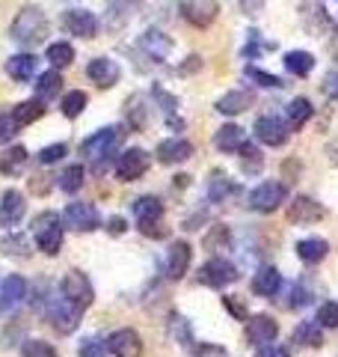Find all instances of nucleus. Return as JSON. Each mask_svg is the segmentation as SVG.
I'll list each match as a JSON object with an SVG mask.
<instances>
[{"label":"nucleus","instance_id":"obj_12","mask_svg":"<svg viewBox=\"0 0 338 357\" xmlns=\"http://www.w3.org/2000/svg\"><path fill=\"white\" fill-rule=\"evenodd\" d=\"M252 131L264 146H282L288 140V122H282L279 116H258Z\"/></svg>","mask_w":338,"mask_h":357},{"label":"nucleus","instance_id":"obj_53","mask_svg":"<svg viewBox=\"0 0 338 357\" xmlns=\"http://www.w3.org/2000/svg\"><path fill=\"white\" fill-rule=\"evenodd\" d=\"M125 229H128L125 218H110V220H107V232H110V236H122Z\"/></svg>","mask_w":338,"mask_h":357},{"label":"nucleus","instance_id":"obj_56","mask_svg":"<svg viewBox=\"0 0 338 357\" xmlns=\"http://www.w3.org/2000/svg\"><path fill=\"white\" fill-rule=\"evenodd\" d=\"M323 93H326V96H332V98H338V72H332V75H326Z\"/></svg>","mask_w":338,"mask_h":357},{"label":"nucleus","instance_id":"obj_3","mask_svg":"<svg viewBox=\"0 0 338 357\" xmlns=\"http://www.w3.org/2000/svg\"><path fill=\"white\" fill-rule=\"evenodd\" d=\"M60 292L72 307H77L81 312L92 307V301H95V289H92V283H89V277L83 271H69L65 274L63 283H60Z\"/></svg>","mask_w":338,"mask_h":357},{"label":"nucleus","instance_id":"obj_44","mask_svg":"<svg viewBox=\"0 0 338 357\" xmlns=\"http://www.w3.org/2000/svg\"><path fill=\"white\" fill-rule=\"evenodd\" d=\"M318 321L321 328H338V304L335 301H326V304L318 307Z\"/></svg>","mask_w":338,"mask_h":357},{"label":"nucleus","instance_id":"obj_23","mask_svg":"<svg viewBox=\"0 0 338 357\" xmlns=\"http://www.w3.org/2000/svg\"><path fill=\"white\" fill-rule=\"evenodd\" d=\"M6 75L18 84L30 81V77L36 75V57H33V54H15V57H9L6 60Z\"/></svg>","mask_w":338,"mask_h":357},{"label":"nucleus","instance_id":"obj_16","mask_svg":"<svg viewBox=\"0 0 338 357\" xmlns=\"http://www.w3.org/2000/svg\"><path fill=\"white\" fill-rule=\"evenodd\" d=\"M323 215H326V208L312 197H297L294 203L288 206L291 223H318V220H323Z\"/></svg>","mask_w":338,"mask_h":357},{"label":"nucleus","instance_id":"obj_25","mask_svg":"<svg viewBox=\"0 0 338 357\" xmlns=\"http://www.w3.org/2000/svg\"><path fill=\"white\" fill-rule=\"evenodd\" d=\"M326 253H330V244H326L323 238H303V241H297V256L306 265H318Z\"/></svg>","mask_w":338,"mask_h":357},{"label":"nucleus","instance_id":"obj_15","mask_svg":"<svg viewBox=\"0 0 338 357\" xmlns=\"http://www.w3.org/2000/svg\"><path fill=\"white\" fill-rule=\"evenodd\" d=\"M24 194L15 191V188H9V191L0 197V227H18L21 218H24Z\"/></svg>","mask_w":338,"mask_h":357},{"label":"nucleus","instance_id":"obj_9","mask_svg":"<svg viewBox=\"0 0 338 357\" xmlns=\"http://www.w3.org/2000/svg\"><path fill=\"white\" fill-rule=\"evenodd\" d=\"M107 349L113 357H143V337L134 328L113 331L107 337Z\"/></svg>","mask_w":338,"mask_h":357},{"label":"nucleus","instance_id":"obj_11","mask_svg":"<svg viewBox=\"0 0 338 357\" xmlns=\"http://www.w3.org/2000/svg\"><path fill=\"white\" fill-rule=\"evenodd\" d=\"M63 24L77 39H95V33H98V18L89 9H69L63 15Z\"/></svg>","mask_w":338,"mask_h":357},{"label":"nucleus","instance_id":"obj_20","mask_svg":"<svg viewBox=\"0 0 338 357\" xmlns=\"http://www.w3.org/2000/svg\"><path fill=\"white\" fill-rule=\"evenodd\" d=\"M279 286H282V274L276 271L273 265L258 268L255 277H252V292L261 295V298H273L279 292Z\"/></svg>","mask_w":338,"mask_h":357},{"label":"nucleus","instance_id":"obj_17","mask_svg":"<svg viewBox=\"0 0 338 357\" xmlns=\"http://www.w3.org/2000/svg\"><path fill=\"white\" fill-rule=\"evenodd\" d=\"M190 259H193V250H190L187 241H175L169 248V256H166V274L169 280H182L190 268Z\"/></svg>","mask_w":338,"mask_h":357},{"label":"nucleus","instance_id":"obj_1","mask_svg":"<svg viewBox=\"0 0 338 357\" xmlns=\"http://www.w3.org/2000/svg\"><path fill=\"white\" fill-rule=\"evenodd\" d=\"M125 140V128L122 126H110V128H101L98 134H92V137H86L81 143V152L86 155L89 161H95L92 173L101 176L104 173V167L110 164V155L116 152V146Z\"/></svg>","mask_w":338,"mask_h":357},{"label":"nucleus","instance_id":"obj_43","mask_svg":"<svg viewBox=\"0 0 338 357\" xmlns=\"http://www.w3.org/2000/svg\"><path fill=\"white\" fill-rule=\"evenodd\" d=\"M238 152L243 155V170H246V173H258V170H261V152H258L250 140H246Z\"/></svg>","mask_w":338,"mask_h":357},{"label":"nucleus","instance_id":"obj_36","mask_svg":"<svg viewBox=\"0 0 338 357\" xmlns=\"http://www.w3.org/2000/svg\"><path fill=\"white\" fill-rule=\"evenodd\" d=\"M60 86H63L60 69H51V72H45V75L36 77V96L39 98H54L56 93H60Z\"/></svg>","mask_w":338,"mask_h":357},{"label":"nucleus","instance_id":"obj_32","mask_svg":"<svg viewBox=\"0 0 338 357\" xmlns=\"http://www.w3.org/2000/svg\"><path fill=\"white\" fill-rule=\"evenodd\" d=\"M134 218H137V223H143V220H161L163 218V203L157 197H140L137 203H134Z\"/></svg>","mask_w":338,"mask_h":357},{"label":"nucleus","instance_id":"obj_47","mask_svg":"<svg viewBox=\"0 0 338 357\" xmlns=\"http://www.w3.org/2000/svg\"><path fill=\"white\" fill-rule=\"evenodd\" d=\"M137 227H140L143 236H149V238H166L169 236V227H163L161 220H143Z\"/></svg>","mask_w":338,"mask_h":357},{"label":"nucleus","instance_id":"obj_31","mask_svg":"<svg viewBox=\"0 0 338 357\" xmlns=\"http://www.w3.org/2000/svg\"><path fill=\"white\" fill-rule=\"evenodd\" d=\"M285 116H288V128L300 131V128H303V126H306V122L312 119V102H309V98H294V102L288 105Z\"/></svg>","mask_w":338,"mask_h":357},{"label":"nucleus","instance_id":"obj_27","mask_svg":"<svg viewBox=\"0 0 338 357\" xmlns=\"http://www.w3.org/2000/svg\"><path fill=\"white\" fill-rule=\"evenodd\" d=\"M36 244H39L42 253L56 256V253H60V248H63V227H60V223H51L48 229L36 232Z\"/></svg>","mask_w":338,"mask_h":357},{"label":"nucleus","instance_id":"obj_55","mask_svg":"<svg viewBox=\"0 0 338 357\" xmlns=\"http://www.w3.org/2000/svg\"><path fill=\"white\" fill-rule=\"evenodd\" d=\"M291 295H294V301H291V307H306V304H309V292H306V289L294 286V289H291Z\"/></svg>","mask_w":338,"mask_h":357},{"label":"nucleus","instance_id":"obj_28","mask_svg":"<svg viewBox=\"0 0 338 357\" xmlns=\"http://www.w3.org/2000/svg\"><path fill=\"white\" fill-rule=\"evenodd\" d=\"M42 114H45L42 98H30V102H21V105L13 107V116H15V122H18L21 128H24V126H33L36 119H42Z\"/></svg>","mask_w":338,"mask_h":357},{"label":"nucleus","instance_id":"obj_10","mask_svg":"<svg viewBox=\"0 0 338 357\" xmlns=\"http://www.w3.org/2000/svg\"><path fill=\"white\" fill-rule=\"evenodd\" d=\"M45 316H48V321H51V328L56 331V333H72L74 328H77V321H81V310L77 307H72L69 301H56V304H51L48 310H45Z\"/></svg>","mask_w":338,"mask_h":357},{"label":"nucleus","instance_id":"obj_50","mask_svg":"<svg viewBox=\"0 0 338 357\" xmlns=\"http://www.w3.org/2000/svg\"><path fill=\"white\" fill-rule=\"evenodd\" d=\"M225 345H217V342H202L193 349V357H225Z\"/></svg>","mask_w":338,"mask_h":357},{"label":"nucleus","instance_id":"obj_38","mask_svg":"<svg viewBox=\"0 0 338 357\" xmlns=\"http://www.w3.org/2000/svg\"><path fill=\"white\" fill-rule=\"evenodd\" d=\"M72 60H74V48L69 42H54L48 48V63L54 69H65V66H72Z\"/></svg>","mask_w":338,"mask_h":357},{"label":"nucleus","instance_id":"obj_46","mask_svg":"<svg viewBox=\"0 0 338 357\" xmlns=\"http://www.w3.org/2000/svg\"><path fill=\"white\" fill-rule=\"evenodd\" d=\"M18 122L13 114H0V143H13V137L18 134Z\"/></svg>","mask_w":338,"mask_h":357},{"label":"nucleus","instance_id":"obj_24","mask_svg":"<svg viewBox=\"0 0 338 357\" xmlns=\"http://www.w3.org/2000/svg\"><path fill=\"white\" fill-rule=\"evenodd\" d=\"M250 105H252V96L250 93H243V89H232V93H225L220 102H217V110H220L223 116H238Z\"/></svg>","mask_w":338,"mask_h":357},{"label":"nucleus","instance_id":"obj_6","mask_svg":"<svg viewBox=\"0 0 338 357\" xmlns=\"http://www.w3.org/2000/svg\"><path fill=\"white\" fill-rule=\"evenodd\" d=\"M238 280V268H234L229 259H211L199 268V283L211 286V289H223Z\"/></svg>","mask_w":338,"mask_h":357},{"label":"nucleus","instance_id":"obj_7","mask_svg":"<svg viewBox=\"0 0 338 357\" xmlns=\"http://www.w3.org/2000/svg\"><path fill=\"white\" fill-rule=\"evenodd\" d=\"M63 220H65V227H72L77 232H92L101 227V218L92 203H69L63 211Z\"/></svg>","mask_w":338,"mask_h":357},{"label":"nucleus","instance_id":"obj_22","mask_svg":"<svg viewBox=\"0 0 338 357\" xmlns=\"http://www.w3.org/2000/svg\"><path fill=\"white\" fill-rule=\"evenodd\" d=\"M246 143V134H243V128L241 126H223V128H217V134H214V146H217L220 152H238L241 146Z\"/></svg>","mask_w":338,"mask_h":357},{"label":"nucleus","instance_id":"obj_29","mask_svg":"<svg viewBox=\"0 0 338 357\" xmlns=\"http://www.w3.org/2000/svg\"><path fill=\"white\" fill-rule=\"evenodd\" d=\"M30 238L21 236V232H13V236H3L0 238V253L3 256H15V259H27L30 256Z\"/></svg>","mask_w":338,"mask_h":357},{"label":"nucleus","instance_id":"obj_42","mask_svg":"<svg viewBox=\"0 0 338 357\" xmlns=\"http://www.w3.org/2000/svg\"><path fill=\"white\" fill-rule=\"evenodd\" d=\"M246 77H250V81H255L258 86H267V89H282V86H285L276 75L261 72V69H255V66H246Z\"/></svg>","mask_w":338,"mask_h":357},{"label":"nucleus","instance_id":"obj_49","mask_svg":"<svg viewBox=\"0 0 338 357\" xmlns=\"http://www.w3.org/2000/svg\"><path fill=\"white\" fill-rule=\"evenodd\" d=\"M172 337L175 340H182V342H187V345H196L193 342V333H190V325H187V319H172Z\"/></svg>","mask_w":338,"mask_h":357},{"label":"nucleus","instance_id":"obj_51","mask_svg":"<svg viewBox=\"0 0 338 357\" xmlns=\"http://www.w3.org/2000/svg\"><path fill=\"white\" fill-rule=\"evenodd\" d=\"M110 349H107V342H101V340H86L81 345V357H104Z\"/></svg>","mask_w":338,"mask_h":357},{"label":"nucleus","instance_id":"obj_8","mask_svg":"<svg viewBox=\"0 0 338 357\" xmlns=\"http://www.w3.org/2000/svg\"><path fill=\"white\" fill-rule=\"evenodd\" d=\"M149 152L145 149H125L119 155V161H116V176L122 178V182H137V178L149 170Z\"/></svg>","mask_w":338,"mask_h":357},{"label":"nucleus","instance_id":"obj_37","mask_svg":"<svg viewBox=\"0 0 338 357\" xmlns=\"http://www.w3.org/2000/svg\"><path fill=\"white\" fill-rule=\"evenodd\" d=\"M152 96L161 102V110H163V116H166V122H169V128H182L184 122L175 116V107H178V102H175V96H169V93H163L161 86H154L152 89Z\"/></svg>","mask_w":338,"mask_h":357},{"label":"nucleus","instance_id":"obj_39","mask_svg":"<svg viewBox=\"0 0 338 357\" xmlns=\"http://www.w3.org/2000/svg\"><path fill=\"white\" fill-rule=\"evenodd\" d=\"M86 102H89V98H86V93H83V89H72V93H65L63 96V114L65 116H69V119H74V116H81L83 114V110H86Z\"/></svg>","mask_w":338,"mask_h":357},{"label":"nucleus","instance_id":"obj_26","mask_svg":"<svg viewBox=\"0 0 338 357\" xmlns=\"http://www.w3.org/2000/svg\"><path fill=\"white\" fill-rule=\"evenodd\" d=\"M27 149L24 146H13V149H6L3 155H0V173L3 176H18L21 170H24V164H27Z\"/></svg>","mask_w":338,"mask_h":357},{"label":"nucleus","instance_id":"obj_2","mask_svg":"<svg viewBox=\"0 0 338 357\" xmlns=\"http://www.w3.org/2000/svg\"><path fill=\"white\" fill-rule=\"evenodd\" d=\"M9 33H13V39L21 45V48H36V45L48 36V18H45V13L39 6H24L15 15Z\"/></svg>","mask_w":338,"mask_h":357},{"label":"nucleus","instance_id":"obj_19","mask_svg":"<svg viewBox=\"0 0 338 357\" xmlns=\"http://www.w3.org/2000/svg\"><path fill=\"white\" fill-rule=\"evenodd\" d=\"M140 48L149 54L152 60H166L169 54H172V39L166 36V33H161V30H145L143 36H140Z\"/></svg>","mask_w":338,"mask_h":357},{"label":"nucleus","instance_id":"obj_33","mask_svg":"<svg viewBox=\"0 0 338 357\" xmlns=\"http://www.w3.org/2000/svg\"><path fill=\"white\" fill-rule=\"evenodd\" d=\"M83 182H86V167L83 164H72L60 173V191H65V194H77L83 188Z\"/></svg>","mask_w":338,"mask_h":357},{"label":"nucleus","instance_id":"obj_14","mask_svg":"<svg viewBox=\"0 0 338 357\" xmlns=\"http://www.w3.org/2000/svg\"><path fill=\"white\" fill-rule=\"evenodd\" d=\"M276 337H279V325L270 316H252V319H246V340H250L252 345H258V349L270 345Z\"/></svg>","mask_w":338,"mask_h":357},{"label":"nucleus","instance_id":"obj_48","mask_svg":"<svg viewBox=\"0 0 338 357\" xmlns=\"http://www.w3.org/2000/svg\"><path fill=\"white\" fill-rule=\"evenodd\" d=\"M223 307L229 310L234 319H250V310L243 307V301H241L238 295H225V298H223Z\"/></svg>","mask_w":338,"mask_h":357},{"label":"nucleus","instance_id":"obj_52","mask_svg":"<svg viewBox=\"0 0 338 357\" xmlns=\"http://www.w3.org/2000/svg\"><path fill=\"white\" fill-rule=\"evenodd\" d=\"M51 223H60V215H56V211H42V215H36L33 218V236L42 229H48Z\"/></svg>","mask_w":338,"mask_h":357},{"label":"nucleus","instance_id":"obj_30","mask_svg":"<svg viewBox=\"0 0 338 357\" xmlns=\"http://www.w3.org/2000/svg\"><path fill=\"white\" fill-rule=\"evenodd\" d=\"M234 194V185H232V178L220 173V170H214L211 178H208V199L211 203H225V197Z\"/></svg>","mask_w":338,"mask_h":357},{"label":"nucleus","instance_id":"obj_35","mask_svg":"<svg viewBox=\"0 0 338 357\" xmlns=\"http://www.w3.org/2000/svg\"><path fill=\"white\" fill-rule=\"evenodd\" d=\"M285 69L297 77H306L314 69V57L309 51H288L285 54Z\"/></svg>","mask_w":338,"mask_h":357},{"label":"nucleus","instance_id":"obj_41","mask_svg":"<svg viewBox=\"0 0 338 357\" xmlns=\"http://www.w3.org/2000/svg\"><path fill=\"white\" fill-rule=\"evenodd\" d=\"M229 229H225V227H211V232H208V236H205V241H202V244H205V250H214V253H217V250H225V248H229Z\"/></svg>","mask_w":338,"mask_h":357},{"label":"nucleus","instance_id":"obj_40","mask_svg":"<svg viewBox=\"0 0 338 357\" xmlns=\"http://www.w3.org/2000/svg\"><path fill=\"white\" fill-rule=\"evenodd\" d=\"M21 357H56V349L45 340H27L21 345Z\"/></svg>","mask_w":338,"mask_h":357},{"label":"nucleus","instance_id":"obj_18","mask_svg":"<svg viewBox=\"0 0 338 357\" xmlns=\"http://www.w3.org/2000/svg\"><path fill=\"white\" fill-rule=\"evenodd\" d=\"M193 155V143L184 137H169L157 146V161L161 164H184Z\"/></svg>","mask_w":338,"mask_h":357},{"label":"nucleus","instance_id":"obj_34","mask_svg":"<svg viewBox=\"0 0 338 357\" xmlns=\"http://www.w3.org/2000/svg\"><path fill=\"white\" fill-rule=\"evenodd\" d=\"M294 342L297 345H309V349H321L323 345V328L318 321H303L294 331Z\"/></svg>","mask_w":338,"mask_h":357},{"label":"nucleus","instance_id":"obj_54","mask_svg":"<svg viewBox=\"0 0 338 357\" xmlns=\"http://www.w3.org/2000/svg\"><path fill=\"white\" fill-rule=\"evenodd\" d=\"M258 357H291V351H288V349H282V345H264Z\"/></svg>","mask_w":338,"mask_h":357},{"label":"nucleus","instance_id":"obj_5","mask_svg":"<svg viewBox=\"0 0 338 357\" xmlns=\"http://www.w3.org/2000/svg\"><path fill=\"white\" fill-rule=\"evenodd\" d=\"M220 15L217 0H182V18L193 27H211Z\"/></svg>","mask_w":338,"mask_h":357},{"label":"nucleus","instance_id":"obj_45","mask_svg":"<svg viewBox=\"0 0 338 357\" xmlns=\"http://www.w3.org/2000/svg\"><path fill=\"white\" fill-rule=\"evenodd\" d=\"M65 152H69V146L65 143H54V146H45L36 158H39V164H56V161H63L65 158Z\"/></svg>","mask_w":338,"mask_h":357},{"label":"nucleus","instance_id":"obj_21","mask_svg":"<svg viewBox=\"0 0 338 357\" xmlns=\"http://www.w3.org/2000/svg\"><path fill=\"white\" fill-rule=\"evenodd\" d=\"M27 298V283H24V277L21 274H9L3 286H0V310H6V307H15L21 304V301Z\"/></svg>","mask_w":338,"mask_h":357},{"label":"nucleus","instance_id":"obj_13","mask_svg":"<svg viewBox=\"0 0 338 357\" xmlns=\"http://www.w3.org/2000/svg\"><path fill=\"white\" fill-rule=\"evenodd\" d=\"M86 75H89V81L98 84L101 89H110V86L119 84L122 69H119L116 60H110V57H95L92 63L86 66Z\"/></svg>","mask_w":338,"mask_h":357},{"label":"nucleus","instance_id":"obj_4","mask_svg":"<svg viewBox=\"0 0 338 357\" xmlns=\"http://www.w3.org/2000/svg\"><path fill=\"white\" fill-rule=\"evenodd\" d=\"M288 199V188L282 182H264L250 194V208L258 215H273V211Z\"/></svg>","mask_w":338,"mask_h":357}]
</instances>
